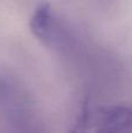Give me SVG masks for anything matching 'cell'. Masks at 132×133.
Wrapping results in <instances>:
<instances>
[{"label": "cell", "mask_w": 132, "mask_h": 133, "mask_svg": "<svg viewBox=\"0 0 132 133\" xmlns=\"http://www.w3.org/2000/svg\"><path fill=\"white\" fill-rule=\"evenodd\" d=\"M69 133H132V108L122 104L87 106Z\"/></svg>", "instance_id": "1"}, {"label": "cell", "mask_w": 132, "mask_h": 133, "mask_svg": "<svg viewBox=\"0 0 132 133\" xmlns=\"http://www.w3.org/2000/svg\"><path fill=\"white\" fill-rule=\"evenodd\" d=\"M33 34L49 48H65L68 34L65 27L50 5L41 4L35 8L29 21Z\"/></svg>", "instance_id": "2"}]
</instances>
